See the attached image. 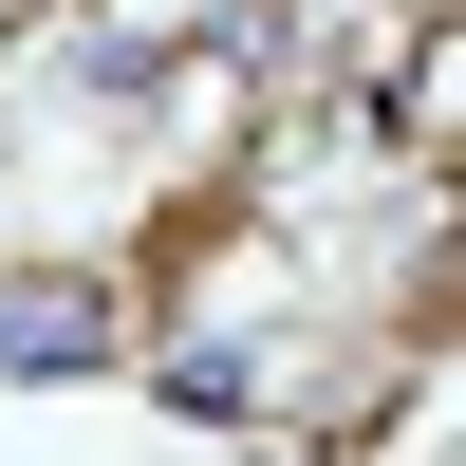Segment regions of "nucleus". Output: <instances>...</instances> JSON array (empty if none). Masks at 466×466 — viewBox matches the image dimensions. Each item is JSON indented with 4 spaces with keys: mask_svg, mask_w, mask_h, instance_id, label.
Masks as SVG:
<instances>
[{
    "mask_svg": "<svg viewBox=\"0 0 466 466\" xmlns=\"http://www.w3.org/2000/svg\"><path fill=\"white\" fill-rule=\"evenodd\" d=\"M112 336H131V299L94 280V261H0V392H75V373H112Z\"/></svg>",
    "mask_w": 466,
    "mask_h": 466,
    "instance_id": "f257e3e1",
    "label": "nucleus"
}]
</instances>
